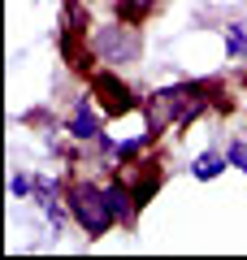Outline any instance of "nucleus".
<instances>
[{
    "instance_id": "obj_3",
    "label": "nucleus",
    "mask_w": 247,
    "mask_h": 260,
    "mask_svg": "<svg viewBox=\"0 0 247 260\" xmlns=\"http://www.w3.org/2000/svg\"><path fill=\"white\" fill-rule=\"evenodd\" d=\"M65 200H70L74 225H78L87 239H104V234L117 225V217H113V208H109V195H104V182H96V178H70Z\"/></svg>"
},
{
    "instance_id": "obj_6",
    "label": "nucleus",
    "mask_w": 247,
    "mask_h": 260,
    "mask_svg": "<svg viewBox=\"0 0 247 260\" xmlns=\"http://www.w3.org/2000/svg\"><path fill=\"white\" fill-rule=\"evenodd\" d=\"M104 195H109V208H113V217H117V225H135V217H139V200H135V191H130V182L126 178H104Z\"/></svg>"
},
{
    "instance_id": "obj_8",
    "label": "nucleus",
    "mask_w": 247,
    "mask_h": 260,
    "mask_svg": "<svg viewBox=\"0 0 247 260\" xmlns=\"http://www.w3.org/2000/svg\"><path fill=\"white\" fill-rule=\"evenodd\" d=\"M152 139H156V130H143V135H135V139H121L117 152H113V160H117V165H126V160H143L147 148H152Z\"/></svg>"
},
{
    "instance_id": "obj_4",
    "label": "nucleus",
    "mask_w": 247,
    "mask_h": 260,
    "mask_svg": "<svg viewBox=\"0 0 247 260\" xmlns=\"http://www.w3.org/2000/svg\"><path fill=\"white\" fill-rule=\"evenodd\" d=\"M91 95L104 109V117H126V113L139 109L135 87H130L117 70H109V65H91Z\"/></svg>"
},
{
    "instance_id": "obj_11",
    "label": "nucleus",
    "mask_w": 247,
    "mask_h": 260,
    "mask_svg": "<svg viewBox=\"0 0 247 260\" xmlns=\"http://www.w3.org/2000/svg\"><path fill=\"white\" fill-rule=\"evenodd\" d=\"M30 186H35V178H26V174H13L9 178V195H13V200H26Z\"/></svg>"
},
{
    "instance_id": "obj_2",
    "label": "nucleus",
    "mask_w": 247,
    "mask_h": 260,
    "mask_svg": "<svg viewBox=\"0 0 247 260\" xmlns=\"http://www.w3.org/2000/svg\"><path fill=\"white\" fill-rule=\"evenodd\" d=\"M139 48H143L139 22L121 18V13H117V22H91V26H87V56L100 61V65H109V70L130 65L139 56Z\"/></svg>"
},
{
    "instance_id": "obj_10",
    "label": "nucleus",
    "mask_w": 247,
    "mask_h": 260,
    "mask_svg": "<svg viewBox=\"0 0 247 260\" xmlns=\"http://www.w3.org/2000/svg\"><path fill=\"white\" fill-rule=\"evenodd\" d=\"M156 5H161V0H117V13H121V18H130V22H143Z\"/></svg>"
},
{
    "instance_id": "obj_1",
    "label": "nucleus",
    "mask_w": 247,
    "mask_h": 260,
    "mask_svg": "<svg viewBox=\"0 0 247 260\" xmlns=\"http://www.w3.org/2000/svg\"><path fill=\"white\" fill-rule=\"evenodd\" d=\"M221 87L217 83H204V78H191V83H174V87H161V91L143 95V121L147 130L165 135V130H182L217 100Z\"/></svg>"
},
{
    "instance_id": "obj_5",
    "label": "nucleus",
    "mask_w": 247,
    "mask_h": 260,
    "mask_svg": "<svg viewBox=\"0 0 247 260\" xmlns=\"http://www.w3.org/2000/svg\"><path fill=\"white\" fill-rule=\"evenodd\" d=\"M100 104H96V95H78L70 109V117H65V130H70V139L78 143H96L104 135V117H100Z\"/></svg>"
},
{
    "instance_id": "obj_12",
    "label": "nucleus",
    "mask_w": 247,
    "mask_h": 260,
    "mask_svg": "<svg viewBox=\"0 0 247 260\" xmlns=\"http://www.w3.org/2000/svg\"><path fill=\"white\" fill-rule=\"evenodd\" d=\"M226 156H230V165H234V169H243V174H247V143H243V139H234V143H230V148H226Z\"/></svg>"
},
{
    "instance_id": "obj_7",
    "label": "nucleus",
    "mask_w": 247,
    "mask_h": 260,
    "mask_svg": "<svg viewBox=\"0 0 247 260\" xmlns=\"http://www.w3.org/2000/svg\"><path fill=\"white\" fill-rule=\"evenodd\" d=\"M226 169H230V156H226V152H200V156L191 160V178H200V182L226 174Z\"/></svg>"
},
{
    "instance_id": "obj_9",
    "label": "nucleus",
    "mask_w": 247,
    "mask_h": 260,
    "mask_svg": "<svg viewBox=\"0 0 247 260\" xmlns=\"http://www.w3.org/2000/svg\"><path fill=\"white\" fill-rule=\"evenodd\" d=\"M226 56L238 65L247 61V22H226Z\"/></svg>"
}]
</instances>
